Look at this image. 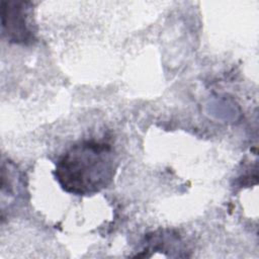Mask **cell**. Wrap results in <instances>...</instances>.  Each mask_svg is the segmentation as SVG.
Wrapping results in <instances>:
<instances>
[{"instance_id": "obj_1", "label": "cell", "mask_w": 259, "mask_h": 259, "mask_svg": "<svg viewBox=\"0 0 259 259\" xmlns=\"http://www.w3.org/2000/svg\"><path fill=\"white\" fill-rule=\"evenodd\" d=\"M116 169L117 158L110 144L85 140L59 157L54 175L64 191L87 196L105 189L112 182Z\"/></svg>"}, {"instance_id": "obj_2", "label": "cell", "mask_w": 259, "mask_h": 259, "mask_svg": "<svg viewBox=\"0 0 259 259\" xmlns=\"http://www.w3.org/2000/svg\"><path fill=\"white\" fill-rule=\"evenodd\" d=\"M2 34L9 42L28 45L35 38L31 24L32 3L22 0H3L0 5Z\"/></svg>"}]
</instances>
